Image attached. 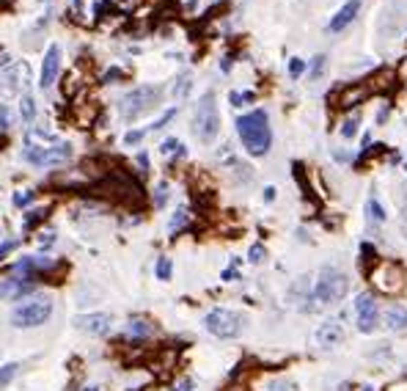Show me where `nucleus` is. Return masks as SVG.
Wrapping results in <instances>:
<instances>
[{"label": "nucleus", "mask_w": 407, "mask_h": 391, "mask_svg": "<svg viewBox=\"0 0 407 391\" xmlns=\"http://www.w3.org/2000/svg\"><path fill=\"white\" fill-rule=\"evenodd\" d=\"M372 281H374V287L380 289V292H385V295H399L407 284V276L402 270V264L380 262L377 270H372Z\"/></svg>", "instance_id": "obj_8"}, {"label": "nucleus", "mask_w": 407, "mask_h": 391, "mask_svg": "<svg viewBox=\"0 0 407 391\" xmlns=\"http://www.w3.org/2000/svg\"><path fill=\"white\" fill-rule=\"evenodd\" d=\"M165 198H168V185L160 182V185H157V193H154V204L162 207V204H165Z\"/></svg>", "instance_id": "obj_30"}, {"label": "nucleus", "mask_w": 407, "mask_h": 391, "mask_svg": "<svg viewBox=\"0 0 407 391\" xmlns=\"http://www.w3.org/2000/svg\"><path fill=\"white\" fill-rule=\"evenodd\" d=\"M322 69H325V55H316L314 64H311V72H308V77H311V80H316V77L322 75Z\"/></svg>", "instance_id": "obj_29"}, {"label": "nucleus", "mask_w": 407, "mask_h": 391, "mask_svg": "<svg viewBox=\"0 0 407 391\" xmlns=\"http://www.w3.org/2000/svg\"><path fill=\"white\" fill-rule=\"evenodd\" d=\"M143 135H146L143 130H129L127 135H124V144H129V146H132V144H141V141H143Z\"/></svg>", "instance_id": "obj_34"}, {"label": "nucleus", "mask_w": 407, "mask_h": 391, "mask_svg": "<svg viewBox=\"0 0 407 391\" xmlns=\"http://www.w3.org/2000/svg\"><path fill=\"white\" fill-rule=\"evenodd\" d=\"M58 72H61V47L58 44H50L47 52H44V58H42V77H39V85H42L44 91L55 85Z\"/></svg>", "instance_id": "obj_12"}, {"label": "nucleus", "mask_w": 407, "mask_h": 391, "mask_svg": "<svg viewBox=\"0 0 407 391\" xmlns=\"http://www.w3.org/2000/svg\"><path fill=\"white\" fill-rule=\"evenodd\" d=\"M344 325L339 323V320H328V323H322L319 328L314 331V342H316V347H322V350H333V347H339L341 342H344Z\"/></svg>", "instance_id": "obj_11"}, {"label": "nucleus", "mask_w": 407, "mask_h": 391, "mask_svg": "<svg viewBox=\"0 0 407 391\" xmlns=\"http://www.w3.org/2000/svg\"><path fill=\"white\" fill-rule=\"evenodd\" d=\"M52 314V300L39 295V298H28L11 311V325L14 328H39L50 320Z\"/></svg>", "instance_id": "obj_6"}, {"label": "nucleus", "mask_w": 407, "mask_h": 391, "mask_svg": "<svg viewBox=\"0 0 407 391\" xmlns=\"http://www.w3.org/2000/svg\"><path fill=\"white\" fill-rule=\"evenodd\" d=\"M385 328L391 333H402L407 331V309L405 306H391L385 311Z\"/></svg>", "instance_id": "obj_15"}, {"label": "nucleus", "mask_w": 407, "mask_h": 391, "mask_svg": "<svg viewBox=\"0 0 407 391\" xmlns=\"http://www.w3.org/2000/svg\"><path fill=\"white\" fill-rule=\"evenodd\" d=\"M372 262H377V251H374L372 243H363L360 245V267H369Z\"/></svg>", "instance_id": "obj_21"}, {"label": "nucleus", "mask_w": 407, "mask_h": 391, "mask_svg": "<svg viewBox=\"0 0 407 391\" xmlns=\"http://www.w3.org/2000/svg\"><path fill=\"white\" fill-rule=\"evenodd\" d=\"M31 135H39V141H25V149H22V157H25L31 165H39V168H50V165H63V163L72 157V146L58 141L52 132H44V130H31Z\"/></svg>", "instance_id": "obj_1"}, {"label": "nucleus", "mask_w": 407, "mask_h": 391, "mask_svg": "<svg viewBox=\"0 0 407 391\" xmlns=\"http://www.w3.org/2000/svg\"><path fill=\"white\" fill-rule=\"evenodd\" d=\"M171 267H173V264H171L168 256H160V259H157V278L168 281L171 278Z\"/></svg>", "instance_id": "obj_23"}, {"label": "nucleus", "mask_w": 407, "mask_h": 391, "mask_svg": "<svg viewBox=\"0 0 407 391\" xmlns=\"http://www.w3.org/2000/svg\"><path fill=\"white\" fill-rule=\"evenodd\" d=\"M119 77H121V69H108V72H105V75H102V80H105V83H119Z\"/></svg>", "instance_id": "obj_38"}, {"label": "nucleus", "mask_w": 407, "mask_h": 391, "mask_svg": "<svg viewBox=\"0 0 407 391\" xmlns=\"http://www.w3.org/2000/svg\"><path fill=\"white\" fill-rule=\"evenodd\" d=\"M31 198H33V193H17V198H14V201H17V204L22 207V204H28Z\"/></svg>", "instance_id": "obj_40"}, {"label": "nucleus", "mask_w": 407, "mask_h": 391, "mask_svg": "<svg viewBox=\"0 0 407 391\" xmlns=\"http://www.w3.org/2000/svg\"><path fill=\"white\" fill-rule=\"evenodd\" d=\"M28 292H31V281L9 278L6 284H0V298H22Z\"/></svg>", "instance_id": "obj_16"}, {"label": "nucleus", "mask_w": 407, "mask_h": 391, "mask_svg": "<svg viewBox=\"0 0 407 391\" xmlns=\"http://www.w3.org/2000/svg\"><path fill=\"white\" fill-rule=\"evenodd\" d=\"M190 85H193L190 75H182V77H179V83L173 85V97H185V94L190 91Z\"/></svg>", "instance_id": "obj_27"}, {"label": "nucleus", "mask_w": 407, "mask_h": 391, "mask_svg": "<svg viewBox=\"0 0 407 391\" xmlns=\"http://www.w3.org/2000/svg\"><path fill=\"white\" fill-rule=\"evenodd\" d=\"M19 111H22V119L25 121H33V116H36V105H33V99L31 97H22V105H19Z\"/></svg>", "instance_id": "obj_24"}, {"label": "nucleus", "mask_w": 407, "mask_h": 391, "mask_svg": "<svg viewBox=\"0 0 407 391\" xmlns=\"http://www.w3.org/2000/svg\"><path fill=\"white\" fill-rule=\"evenodd\" d=\"M303 72H305V64H303L300 58H292V61H289V75H292V77H300Z\"/></svg>", "instance_id": "obj_31"}, {"label": "nucleus", "mask_w": 407, "mask_h": 391, "mask_svg": "<svg viewBox=\"0 0 407 391\" xmlns=\"http://www.w3.org/2000/svg\"><path fill=\"white\" fill-rule=\"evenodd\" d=\"M363 97H366V88H363V85L347 88V91H341V108H352V105L363 102Z\"/></svg>", "instance_id": "obj_17"}, {"label": "nucleus", "mask_w": 407, "mask_h": 391, "mask_svg": "<svg viewBox=\"0 0 407 391\" xmlns=\"http://www.w3.org/2000/svg\"><path fill=\"white\" fill-rule=\"evenodd\" d=\"M185 223H187V210H185V207H182V210H176V215H173V218H171V231L182 229V226H185Z\"/></svg>", "instance_id": "obj_28"}, {"label": "nucleus", "mask_w": 407, "mask_h": 391, "mask_svg": "<svg viewBox=\"0 0 407 391\" xmlns=\"http://www.w3.org/2000/svg\"><path fill=\"white\" fill-rule=\"evenodd\" d=\"M349 292V278L339 267H322L319 270V278L314 284V295L311 300H316V306H333L339 303L344 295Z\"/></svg>", "instance_id": "obj_3"}, {"label": "nucleus", "mask_w": 407, "mask_h": 391, "mask_svg": "<svg viewBox=\"0 0 407 391\" xmlns=\"http://www.w3.org/2000/svg\"><path fill=\"white\" fill-rule=\"evenodd\" d=\"M28 85V64H6L0 72L3 94H19Z\"/></svg>", "instance_id": "obj_10"}, {"label": "nucleus", "mask_w": 407, "mask_h": 391, "mask_svg": "<svg viewBox=\"0 0 407 391\" xmlns=\"http://www.w3.org/2000/svg\"><path fill=\"white\" fill-rule=\"evenodd\" d=\"M173 116H176V108H171V111H165V113H162V119H157V121H154V124H152V130H162V127H165V124H168V121H171V119H173Z\"/></svg>", "instance_id": "obj_32"}, {"label": "nucleus", "mask_w": 407, "mask_h": 391, "mask_svg": "<svg viewBox=\"0 0 407 391\" xmlns=\"http://www.w3.org/2000/svg\"><path fill=\"white\" fill-rule=\"evenodd\" d=\"M17 245H19V240H6V243L0 245V262H3V259H6V254H11Z\"/></svg>", "instance_id": "obj_36"}, {"label": "nucleus", "mask_w": 407, "mask_h": 391, "mask_svg": "<svg viewBox=\"0 0 407 391\" xmlns=\"http://www.w3.org/2000/svg\"><path fill=\"white\" fill-rule=\"evenodd\" d=\"M248 259H250V262H253V264H259V262H262V259H264V245H262V243H256V245L250 248V254H248Z\"/></svg>", "instance_id": "obj_33"}, {"label": "nucleus", "mask_w": 407, "mask_h": 391, "mask_svg": "<svg viewBox=\"0 0 407 391\" xmlns=\"http://www.w3.org/2000/svg\"><path fill=\"white\" fill-rule=\"evenodd\" d=\"M237 132H239V141H242L248 154L262 157V154L270 152L272 132H270V119H267L264 111H250V113H245V116H239Z\"/></svg>", "instance_id": "obj_2"}, {"label": "nucleus", "mask_w": 407, "mask_h": 391, "mask_svg": "<svg viewBox=\"0 0 407 391\" xmlns=\"http://www.w3.org/2000/svg\"><path fill=\"white\" fill-rule=\"evenodd\" d=\"M355 317H358V331L374 333L380 325V309L372 295H358L355 298Z\"/></svg>", "instance_id": "obj_9"}, {"label": "nucleus", "mask_w": 407, "mask_h": 391, "mask_svg": "<svg viewBox=\"0 0 407 391\" xmlns=\"http://www.w3.org/2000/svg\"><path fill=\"white\" fill-rule=\"evenodd\" d=\"M14 375H17V364H6L0 366V389H6L11 380H14Z\"/></svg>", "instance_id": "obj_22"}, {"label": "nucleus", "mask_w": 407, "mask_h": 391, "mask_svg": "<svg viewBox=\"0 0 407 391\" xmlns=\"http://www.w3.org/2000/svg\"><path fill=\"white\" fill-rule=\"evenodd\" d=\"M160 149H162V154H176V157L185 154V146H182V141H176V138H165Z\"/></svg>", "instance_id": "obj_19"}, {"label": "nucleus", "mask_w": 407, "mask_h": 391, "mask_svg": "<svg viewBox=\"0 0 407 391\" xmlns=\"http://www.w3.org/2000/svg\"><path fill=\"white\" fill-rule=\"evenodd\" d=\"M366 212H369V221H372V223L385 221V212H382V207H380V201H377V198H369V204H366Z\"/></svg>", "instance_id": "obj_20"}, {"label": "nucleus", "mask_w": 407, "mask_h": 391, "mask_svg": "<svg viewBox=\"0 0 407 391\" xmlns=\"http://www.w3.org/2000/svg\"><path fill=\"white\" fill-rule=\"evenodd\" d=\"M42 218H47V210H31V212L25 215V223H22V226H25V229H33Z\"/></svg>", "instance_id": "obj_26"}, {"label": "nucleus", "mask_w": 407, "mask_h": 391, "mask_svg": "<svg viewBox=\"0 0 407 391\" xmlns=\"http://www.w3.org/2000/svg\"><path fill=\"white\" fill-rule=\"evenodd\" d=\"M242 325H245L242 314L231 311V309H212L209 314L204 317V328L212 333V336H218V339H234V336H239Z\"/></svg>", "instance_id": "obj_7"}, {"label": "nucleus", "mask_w": 407, "mask_h": 391, "mask_svg": "<svg viewBox=\"0 0 407 391\" xmlns=\"http://www.w3.org/2000/svg\"><path fill=\"white\" fill-rule=\"evenodd\" d=\"M358 9H360V3H358V0H347V3H344V6L336 11V14H333L328 31H330V33H339V31H344V28H347L349 22L358 17Z\"/></svg>", "instance_id": "obj_14"}, {"label": "nucleus", "mask_w": 407, "mask_h": 391, "mask_svg": "<svg viewBox=\"0 0 407 391\" xmlns=\"http://www.w3.org/2000/svg\"><path fill=\"white\" fill-rule=\"evenodd\" d=\"M264 198H267V201H272V198H275V187H267V190H264Z\"/></svg>", "instance_id": "obj_42"}, {"label": "nucleus", "mask_w": 407, "mask_h": 391, "mask_svg": "<svg viewBox=\"0 0 407 391\" xmlns=\"http://www.w3.org/2000/svg\"><path fill=\"white\" fill-rule=\"evenodd\" d=\"M267 389L270 391H292V383L289 380H272V383H267Z\"/></svg>", "instance_id": "obj_37"}, {"label": "nucleus", "mask_w": 407, "mask_h": 391, "mask_svg": "<svg viewBox=\"0 0 407 391\" xmlns=\"http://www.w3.org/2000/svg\"><path fill=\"white\" fill-rule=\"evenodd\" d=\"M229 99H231V105H245L248 99H253V94H250V91H245V94L231 91V97H229Z\"/></svg>", "instance_id": "obj_35"}, {"label": "nucleus", "mask_w": 407, "mask_h": 391, "mask_svg": "<svg viewBox=\"0 0 407 391\" xmlns=\"http://www.w3.org/2000/svg\"><path fill=\"white\" fill-rule=\"evenodd\" d=\"M402 231L407 237V196H405V204H402Z\"/></svg>", "instance_id": "obj_39"}, {"label": "nucleus", "mask_w": 407, "mask_h": 391, "mask_svg": "<svg viewBox=\"0 0 407 391\" xmlns=\"http://www.w3.org/2000/svg\"><path fill=\"white\" fill-rule=\"evenodd\" d=\"M223 278H226V281H237V270H234V267H229V270L223 273Z\"/></svg>", "instance_id": "obj_41"}, {"label": "nucleus", "mask_w": 407, "mask_h": 391, "mask_svg": "<svg viewBox=\"0 0 407 391\" xmlns=\"http://www.w3.org/2000/svg\"><path fill=\"white\" fill-rule=\"evenodd\" d=\"M160 97H162L160 85H138V88H132L129 94L121 97L119 111L127 121H135V119H141V116H146V113L152 111L154 105L160 102Z\"/></svg>", "instance_id": "obj_5"}, {"label": "nucleus", "mask_w": 407, "mask_h": 391, "mask_svg": "<svg viewBox=\"0 0 407 391\" xmlns=\"http://www.w3.org/2000/svg\"><path fill=\"white\" fill-rule=\"evenodd\" d=\"M363 389H366V391H374V386H363Z\"/></svg>", "instance_id": "obj_43"}, {"label": "nucleus", "mask_w": 407, "mask_h": 391, "mask_svg": "<svg viewBox=\"0 0 407 391\" xmlns=\"http://www.w3.org/2000/svg\"><path fill=\"white\" fill-rule=\"evenodd\" d=\"M193 132L198 135V141L204 144H212L218 132H220V113L215 105V94L206 91L195 105V116H193Z\"/></svg>", "instance_id": "obj_4"}, {"label": "nucleus", "mask_w": 407, "mask_h": 391, "mask_svg": "<svg viewBox=\"0 0 407 391\" xmlns=\"http://www.w3.org/2000/svg\"><path fill=\"white\" fill-rule=\"evenodd\" d=\"M355 132H358V116H349L344 124H341V138H355Z\"/></svg>", "instance_id": "obj_25"}, {"label": "nucleus", "mask_w": 407, "mask_h": 391, "mask_svg": "<svg viewBox=\"0 0 407 391\" xmlns=\"http://www.w3.org/2000/svg\"><path fill=\"white\" fill-rule=\"evenodd\" d=\"M152 331H154V325L146 323V320H129V325H127L129 336H149Z\"/></svg>", "instance_id": "obj_18"}, {"label": "nucleus", "mask_w": 407, "mask_h": 391, "mask_svg": "<svg viewBox=\"0 0 407 391\" xmlns=\"http://www.w3.org/2000/svg\"><path fill=\"white\" fill-rule=\"evenodd\" d=\"M75 323H77L80 331H88V333H94V336H105V333L113 328L110 314H102V311H94V314H80Z\"/></svg>", "instance_id": "obj_13"}]
</instances>
